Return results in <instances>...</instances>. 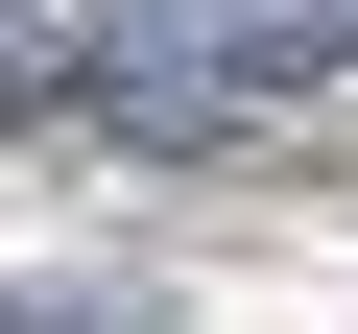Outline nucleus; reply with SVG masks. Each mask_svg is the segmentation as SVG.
I'll return each instance as SVG.
<instances>
[{
	"label": "nucleus",
	"mask_w": 358,
	"mask_h": 334,
	"mask_svg": "<svg viewBox=\"0 0 358 334\" xmlns=\"http://www.w3.org/2000/svg\"><path fill=\"white\" fill-rule=\"evenodd\" d=\"M310 72H358V0H72V96L120 119H263Z\"/></svg>",
	"instance_id": "obj_1"
},
{
	"label": "nucleus",
	"mask_w": 358,
	"mask_h": 334,
	"mask_svg": "<svg viewBox=\"0 0 358 334\" xmlns=\"http://www.w3.org/2000/svg\"><path fill=\"white\" fill-rule=\"evenodd\" d=\"M0 334H120V286H0Z\"/></svg>",
	"instance_id": "obj_2"
}]
</instances>
